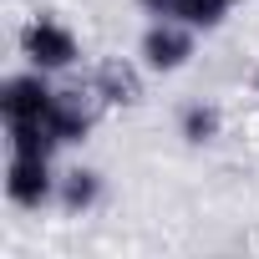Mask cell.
<instances>
[{"label":"cell","instance_id":"52a82bcc","mask_svg":"<svg viewBox=\"0 0 259 259\" xmlns=\"http://www.w3.org/2000/svg\"><path fill=\"white\" fill-rule=\"evenodd\" d=\"M97 198V173H66V208H87Z\"/></svg>","mask_w":259,"mask_h":259},{"label":"cell","instance_id":"5b68a950","mask_svg":"<svg viewBox=\"0 0 259 259\" xmlns=\"http://www.w3.org/2000/svg\"><path fill=\"white\" fill-rule=\"evenodd\" d=\"M229 0H178V21L183 26H219Z\"/></svg>","mask_w":259,"mask_h":259},{"label":"cell","instance_id":"6da1fadb","mask_svg":"<svg viewBox=\"0 0 259 259\" xmlns=\"http://www.w3.org/2000/svg\"><path fill=\"white\" fill-rule=\"evenodd\" d=\"M21 46H26V56H31L41 71H61V66L76 61V41H71V31L56 26V21H31V26L21 31Z\"/></svg>","mask_w":259,"mask_h":259},{"label":"cell","instance_id":"8992f818","mask_svg":"<svg viewBox=\"0 0 259 259\" xmlns=\"http://www.w3.org/2000/svg\"><path fill=\"white\" fill-rule=\"evenodd\" d=\"M183 133H188V143H208L219 133V112L213 107H188L183 112Z\"/></svg>","mask_w":259,"mask_h":259},{"label":"cell","instance_id":"3957f363","mask_svg":"<svg viewBox=\"0 0 259 259\" xmlns=\"http://www.w3.org/2000/svg\"><path fill=\"white\" fill-rule=\"evenodd\" d=\"M6 193L26 208H36L41 198H51V168L41 153H16L11 158V173H6Z\"/></svg>","mask_w":259,"mask_h":259},{"label":"cell","instance_id":"277c9868","mask_svg":"<svg viewBox=\"0 0 259 259\" xmlns=\"http://www.w3.org/2000/svg\"><path fill=\"white\" fill-rule=\"evenodd\" d=\"M143 56H148V66L173 71V66H183V61L193 56V36L183 31V21H158V26L143 36Z\"/></svg>","mask_w":259,"mask_h":259},{"label":"cell","instance_id":"7a4b0ae2","mask_svg":"<svg viewBox=\"0 0 259 259\" xmlns=\"http://www.w3.org/2000/svg\"><path fill=\"white\" fill-rule=\"evenodd\" d=\"M51 102H56V92L41 76H16V81H6V97H0L6 122H46Z\"/></svg>","mask_w":259,"mask_h":259},{"label":"cell","instance_id":"ba28073f","mask_svg":"<svg viewBox=\"0 0 259 259\" xmlns=\"http://www.w3.org/2000/svg\"><path fill=\"white\" fill-rule=\"evenodd\" d=\"M148 6V16H158V21H178V0H143Z\"/></svg>","mask_w":259,"mask_h":259}]
</instances>
